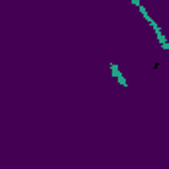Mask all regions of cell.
Masks as SVG:
<instances>
[{
	"instance_id": "obj_1",
	"label": "cell",
	"mask_w": 169,
	"mask_h": 169,
	"mask_svg": "<svg viewBox=\"0 0 169 169\" xmlns=\"http://www.w3.org/2000/svg\"><path fill=\"white\" fill-rule=\"evenodd\" d=\"M110 69H112V77H116V79H118V83H120L122 87H128L126 79L122 77V73H120V69H118V65H116V63H110Z\"/></svg>"
}]
</instances>
